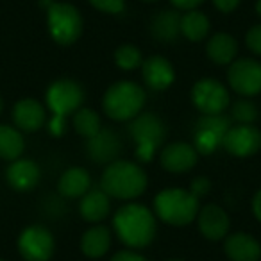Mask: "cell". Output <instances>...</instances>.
<instances>
[{"label":"cell","mask_w":261,"mask_h":261,"mask_svg":"<svg viewBox=\"0 0 261 261\" xmlns=\"http://www.w3.org/2000/svg\"><path fill=\"white\" fill-rule=\"evenodd\" d=\"M113 224L120 240L130 249H143L156 238V217L140 204H127L120 207Z\"/></svg>","instance_id":"6da1fadb"},{"label":"cell","mask_w":261,"mask_h":261,"mask_svg":"<svg viewBox=\"0 0 261 261\" xmlns=\"http://www.w3.org/2000/svg\"><path fill=\"white\" fill-rule=\"evenodd\" d=\"M147 188V174L133 161L116 160L102 174V190L109 197L130 200L140 197Z\"/></svg>","instance_id":"7a4b0ae2"},{"label":"cell","mask_w":261,"mask_h":261,"mask_svg":"<svg viewBox=\"0 0 261 261\" xmlns=\"http://www.w3.org/2000/svg\"><path fill=\"white\" fill-rule=\"evenodd\" d=\"M154 210L160 220L170 225H186L193 222L199 215V197L190 190L167 188L160 192L154 199Z\"/></svg>","instance_id":"3957f363"},{"label":"cell","mask_w":261,"mask_h":261,"mask_svg":"<svg viewBox=\"0 0 261 261\" xmlns=\"http://www.w3.org/2000/svg\"><path fill=\"white\" fill-rule=\"evenodd\" d=\"M145 106V91L133 81H118L111 84L104 95V111L116 122L133 120Z\"/></svg>","instance_id":"277c9868"},{"label":"cell","mask_w":261,"mask_h":261,"mask_svg":"<svg viewBox=\"0 0 261 261\" xmlns=\"http://www.w3.org/2000/svg\"><path fill=\"white\" fill-rule=\"evenodd\" d=\"M84 100V91L79 83L72 79H59L50 84L47 90V106L52 111L50 130L59 136L65 130V120L68 115L81 108Z\"/></svg>","instance_id":"5b68a950"},{"label":"cell","mask_w":261,"mask_h":261,"mask_svg":"<svg viewBox=\"0 0 261 261\" xmlns=\"http://www.w3.org/2000/svg\"><path fill=\"white\" fill-rule=\"evenodd\" d=\"M47 23L52 40L63 47L73 45L83 34V16L79 9L70 4H52L47 13Z\"/></svg>","instance_id":"8992f818"},{"label":"cell","mask_w":261,"mask_h":261,"mask_svg":"<svg viewBox=\"0 0 261 261\" xmlns=\"http://www.w3.org/2000/svg\"><path fill=\"white\" fill-rule=\"evenodd\" d=\"M130 135L136 142V156L142 161H150L165 140V125L156 115L143 113L133 118Z\"/></svg>","instance_id":"52a82bcc"},{"label":"cell","mask_w":261,"mask_h":261,"mask_svg":"<svg viewBox=\"0 0 261 261\" xmlns=\"http://www.w3.org/2000/svg\"><path fill=\"white\" fill-rule=\"evenodd\" d=\"M18 250L25 261H48L56 250V240L43 225H31L20 234Z\"/></svg>","instance_id":"ba28073f"},{"label":"cell","mask_w":261,"mask_h":261,"mask_svg":"<svg viewBox=\"0 0 261 261\" xmlns=\"http://www.w3.org/2000/svg\"><path fill=\"white\" fill-rule=\"evenodd\" d=\"M229 86L243 97L261 93V63L250 58H242L231 63L227 73Z\"/></svg>","instance_id":"9c48e42d"},{"label":"cell","mask_w":261,"mask_h":261,"mask_svg":"<svg viewBox=\"0 0 261 261\" xmlns=\"http://www.w3.org/2000/svg\"><path fill=\"white\" fill-rule=\"evenodd\" d=\"M192 98L202 115H222V111L229 106L227 88L215 79H202L195 83Z\"/></svg>","instance_id":"30bf717a"},{"label":"cell","mask_w":261,"mask_h":261,"mask_svg":"<svg viewBox=\"0 0 261 261\" xmlns=\"http://www.w3.org/2000/svg\"><path fill=\"white\" fill-rule=\"evenodd\" d=\"M229 130V120L222 115H204L195 125V145L202 154H211L222 145L225 133Z\"/></svg>","instance_id":"8fae6325"},{"label":"cell","mask_w":261,"mask_h":261,"mask_svg":"<svg viewBox=\"0 0 261 261\" xmlns=\"http://www.w3.org/2000/svg\"><path fill=\"white\" fill-rule=\"evenodd\" d=\"M222 145L232 156L249 158L261 149V133L254 125L240 123L236 127H229Z\"/></svg>","instance_id":"7c38bea8"},{"label":"cell","mask_w":261,"mask_h":261,"mask_svg":"<svg viewBox=\"0 0 261 261\" xmlns=\"http://www.w3.org/2000/svg\"><path fill=\"white\" fill-rule=\"evenodd\" d=\"M197 160H199L197 149L185 142L170 143V145H167L161 150L160 156L163 168L172 172V174H182V172L192 170L197 165Z\"/></svg>","instance_id":"4fadbf2b"},{"label":"cell","mask_w":261,"mask_h":261,"mask_svg":"<svg viewBox=\"0 0 261 261\" xmlns=\"http://www.w3.org/2000/svg\"><path fill=\"white\" fill-rule=\"evenodd\" d=\"M197 224L199 231L207 240H222L229 232V217L220 206L217 204H207L200 207L197 215Z\"/></svg>","instance_id":"5bb4252c"},{"label":"cell","mask_w":261,"mask_h":261,"mask_svg":"<svg viewBox=\"0 0 261 261\" xmlns=\"http://www.w3.org/2000/svg\"><path fill=\"white\" fill-rule=\"evenodd\" d=\"M143 81L152 90H167L175 79L172 63L163 56H152L142 63Z\"/></svg>","instance_id":"9a60e30c"},{"label":"cell","mask_w":261,"mask_h":261,"mask_svg":"<svg viewBox=\"0 0 261 261\" xmlns=\"http://www.w3.org/2000/svg\"><path fill=\"white\" fill-rule=\"evenodd\" d=\"M122 142L111 129H100L88 143V154L97 163H113L118 158Z\"/></svg>","instance_id":"2e32d148"},{"label":"cell","mask_w":261,"mask_h":261,"mask_svg":"<svg viewBox=\"0 0 261 261\" xmlns=\"http://www.w3.org/2000/svg\"><path fill=\"white\" fill-rule=\"evenodd\" d=\"M13 120L20 130L34 133L45 125V108L36 98H22L13 108Z\"/></svg>","instance_id":"e0dca14e"},{"label":"cell","mask_w":261,"mask_h":261,"mask_svg":"<svg viewBox=\"0 0 261 261\" xmlns=\"http://www.w3.org/2000/svg\"><path fill=\"white\" fill-rule=\"evenodd\" d=\"M6 177H8V182L11 185V188L18 190V192H27V190H33L40 182L41 172L40 167L33 160H20L18 158V160H15L9 165Z\"/></svg>","instance_id":"ac0fdd59"},{"label":"cell","mask_w":261,"mask_h":261,"mask_svg":"<svg viewBox=\"0 0 261 261\" xmlns=\"http://www.w3.org/2000/svg\"><path fill=\"white\" fill-rule=\"evenodd\" d=\"M224 250L231 261H257L261 257L259 242L245 232L229 236L224 243Z\"/></svg>","instance_id":"d6986e66"},{"label":"cell","mask_w":261,"mask_h":261,"mask_svg":"<svg viewBox=\"0 0 261 261\" xmlns=\"http://www.w3.org/2000/svg\"><path fill=\"white\" fill-rule=\"evenodd\" d=\"M111 210V202H109V195L104 190H90L86 195H83L81 200V215L84 220L88 222H102L109 215Z\"/></svg>","instance_id":"ffe728a7"},{"label":"cell","mask_w":261,"mask_h":261,"mask_svg":"<svg viewBox=\"0 0 261 261\" xmlns=\"http://www.w3.org/2000/svg\"><path fill=\"white\" fill-rule=\"evenodd\" d=\"M111 247V232L104 225H95V227L88 229L81 238V250L84 256L97 259L102 257Z\"/></svg>","instance_id":"44dd1931"},{"label":"cell","mask_w":261,"mask_h":261,"mask_svg":"<svg viewBox=\"0 0 261 261\" xmlns=\"http://www.w3.org/2000/svg\"><path fill=\"white\" fill-rule=\"evenodd\" d=\"M90 185H91L90 174H88L84 168L73 167V168H68V170L59 177L58 188L61 195L75 199V197L86 195V193L90 192Z\"/></svg>","instance_id":"7402d4cb"},{"label":"cell","mask_w":261,"mask_h":261,"mask_svg":"<svg viewBox=\"0 0 261 261\" xmlns=\"http://www.w3.org/2000/svg\"><path fill=\"white\" fill-rule=\"evenodd\" d=\"M207 56L217 65H231L238 54V43L227 33H217L207 41Z\"/></svg>","instance_id":"603a6c76"},{"label":"cell","mask_w":261,"mask_h":261,"mask_svg":"<svg viewBox=\"0 0 261 261\" xmlns=\"http://www.w3.org/2000/svg\"><path fill=\"white\" fill-rule=\"evenodd\" d=\"M152 36L160 41H174L181 34V15L175 11H161L154 16Z\"/></svg>","instance_id":"cb8c5ba5"},{"label":"cell","mask_w":261,"mask_h":261,"mask_svg":"<svg viewBox=\"0 0 261 261\" xmlns=\"http://www.w3.org/2000/svg\"><path fill=\"white\" fill-rule=\"evenodd\" d=\"M25 149L23 136L16 127L0 125V160L15 161Z\"/></svg>","instance_id":"d4e9b609"},{"label":"cell","mask_w":261,"mask_h":261,"mask_svg":"<svg viewBox=\"0 0 261 261\" xmlns=\"http://www.w3.org/2000/svg\"><path fill=\"white\" fill-rule=\"evenodd\" d=\"M210 20L202 11L192 9L181 16V34L190 41H200L210 33Z\"/></svg>","instance_id":"484cf974"},{"label":"cell","mask_w":261,"mask_h":261,"mask_svg":"<svg viewBox=\"0 0 261 261\" xmlns=\"http://www.w3.org/2000/svg\"><path fill=\"white\" fill-rule=\"evenodd\" d=\"M73 127H75V130L81 136L90 140L102 129L100 116H98V113L93 111V109H88V108L77 109L75 115H73Z\"/></svg>","instance_id":"4316f807"},{"label":"cell","mask_w":261,"mask_h":261,"mask_svg":"<svg viewBox=\"0 0 261 261\" xmlns=\"http://www.w3.org/2000/svg\"><path fill=\"white\" fill-rule=\"evenodd\" d=\"M115 63L122 70H135L143 63L142 52L135 45H122L115 52Z\"/></svg>","instance_id":"83f0119b"},{"label":"cell","mask_w":261,"mask_h":261,"mask_svg":"<svg viewBox=\"0 0 261 261\" xmlns=\"http://www.w3.org/2000/svg\"><path fill=\"white\" fill-rule=\"evenodd\" d=\"M232 118L240 123H252L257 118V108L250 100H238L232 104Z\"/></svg>","instance_id":"f1b7e54d"},{"label":"cell","mask_w":261,"mask_h":261,"mask_svg":"<svg viewBox=\"0 0 261 261\" xmlns=\"http://www.w3.org/2000/svg\"><path fill=\"white\" fill-rule=\"evenodd\" d=\"M91 4L95 6L97 9L104 13H122L123 11V6H125V0H90Z\"/></svg>","instance_id":"f546056e"},{"label":"cell","mask_w":261,"mask_h":261,"mask_svg":"<svg viewBox=\"0 0 261 261\" xmlns=\"http://www.w3.org/2000/svg\"><path fill=\"white\" fill-rule=\"evenodd\" d=\"M245 43L254 54L261 56V25L250 27V31L245 36Z\"/></svg>","instance_id":"4dcf8cb0"},{"label":"cell","mask_w":261,"mask_h":261,"mask_svg":"<svg viewBox=\"0 0 261 261\" xmlns=\"http://www.w3.org/2000/svg\"><path fill=\"white\" fill-rule=\"evenodd\" d=\"M190 192H192L193 195H197V197L206 195V193L210 192V181H207L206 177H197L195 181L192 182V188H190Z\"/></svg>","instance_id":"1f68e13d"},{"label":"cell","mask_w":261,"mask_h":261,"mask_svg":"<svg viewBox=\"0 0 261 261\" xmlns=\"http://www.w3.org/2000/svg\"><path fill=\"white\" fill-rule=\"evenodd\" d=\"M215 8L218 9V11L222 13H231L234 11L236 8H238L240 0H213Z\"/></svg>","instance_id":"d6a6232c"},{"label":"cell","mask_w":261,"mask_h":261,"mask_svg":"<svg viewBox=\"0 0 261 261\" xmlns=\"http://www.w3.org/2000/svg\"><path fill=\"white\" fill-rule=\"evenodd\" d=\"M111 261H147L143 259L140 254L136 252H130V250H122V252H116L115 256H113Z\"/></svg>","instance_id":"836d02e7"},{"label":"cell","mask_w":261,"mask_h":261,"mask_svg":"<svg viewBox=\"0 0 261 261\" xmlns=\"http://www.w3.org/2000/svg\"><path fill=\"white\" fill-rule=\"evenodd\" d=\"M202 2L204 0H172V4H174L175 8L186 9V11H192V9H195L197 6H200Z\"/></svg>","instance_id":"e575fe53"},{"label":"cell","mask_w":261,"mask_h":261,"mask_svg":"<svg viewBox=\"0 0 261 261\" xmlns=\"http://www.w3.org/2000/svg\"><path fill=\"white\" fill-rule=\"evenodd\" d=\"M252 211H254V217L261 222V190L254 195V199H252Z\"/></svg>","instance_id":"d590c367"},{"label":"cell","mask_w":261,"mask_h":261,"mask_svg":"<svg viewBox=\"0 0 261 261\" xmlns=\"http://www.w3.org/2000/svg\"><path fill=\"white\" fill-rule=\"evenodd\" d=\"M256 11H257V15L261 16V0H257L256 2Z\"/></svg>","instance_id":"8d00e7d4"},{"label":"cell","mask_w":261,"mask_h":261,"mask_svg":"<svg viewBox=\"0 0 261 261\" xmlns=\"http://www.w3.org/2000/svg\"><path fill=\"white\" fill-rule=\"evenodd\" d=\"M143 2H156V0H143Z\"/></svg>","instance_id":"74e56055"},{"label":"cell","mask_w":261,"mask_h":261,"mask_svg":"<svg viewBox=\"0 0 261 261\" xmlns=\"http://www.w3.org/2000/svg\"><path fill=\"white\" fill-rule=\"evenodd\" d=\"M168 261H182V259H168Z\"/></svg>","instance_id":"f35d334b"},{"label":"cell","mask_w":261,"mask_h":261,"mask_svg":"<svg viewBox=\"0 0 261 261\" xmlns=\"http://www.w3.org/2000/svg\"><path fill=\"white\" fill-rule=\"evenodd\" d=\"M0 111H2V100H0Z\"/></svg>","instance_id":"ab89813d"},{"label":"cell","mask_w":261,"mask_h":261,"mask_svg":"<svg viewBox=\"0 0 261 261\" xmlns=\"http://www.w3.org/2000/svg\"><path fill=\"white\" fill-rule=\"evenodd\" d=\"M0 261H4V259H0Z\"/></svg>","instance_id":"60d3db41"}]
</instances>
